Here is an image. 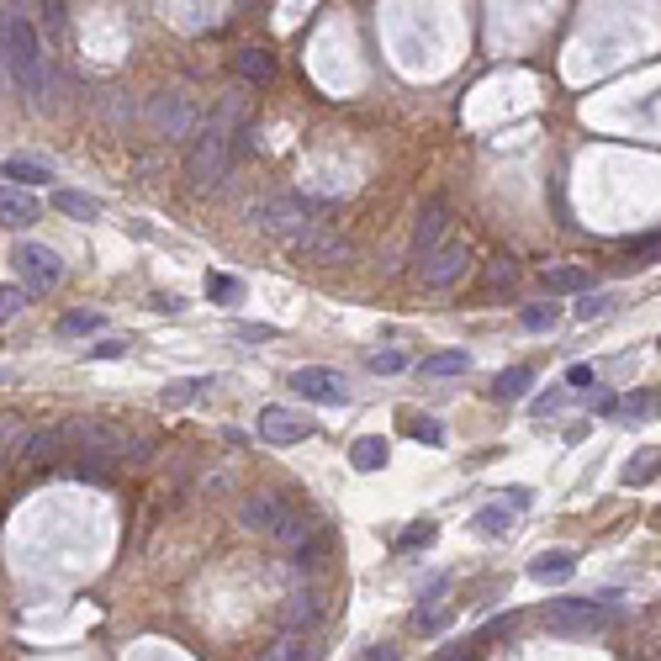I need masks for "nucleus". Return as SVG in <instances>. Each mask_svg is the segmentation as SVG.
I'll return each mask as SVG.
<instances>
[{
	"instance_id": "obj_1",
	"label": "nucleus",
	"mask_w": 661,
	"mask_h": 661,
	"mask_svg": "<svg viewBox=\"0 0 661 661\" xmlns=\"http://www.w3.org/2000/svg\"><path fill=\"white\" fill-rule=\"evenodd\" d=\"M249 143V117H244V96H228L223 106L212 112V122L201 127V138L191 143V159H186V175L196 186H223L238 149Z\"/></svg>"
},
{
	"instance_id": "obj_2",
	"label": "nucleus",
	"mask_w": 661,
	"mask_h": 661,
	"mask_svg": "<svg viewBox=\"0 0 661 661\" xmlns=\"http://www.w3.org/2000/svg\"><path fill=\"white\" fill-rule=\"evenodd\" d=\"M6 75L16 80V90H22L32 106H48L43 48H38V32H32L27 22H11V27H6Z\"/></svg>"
},
{
	"instance_id": "obj_3",
	"label": "nucleus",
	"mask_w": 661,
	"mask_h": 661,
	"mask_svg": "<svg viewBox=\"0 0 661 661\" xmlns=\"http://www.w3.org/2000/svg\"><path fill=\"white\" fill-rule=\"evenodd\" d=\"M624 619L619 603H593V598H561V603H550V614H545V630L550 635H561V640H577V635H603V630H614V624Z\"/></svg>"
},
{
	"instance_id": "obj_4",
	"label": "nucleus",
	"mask_w": 661,
	"mask_h": 661,
	"mask_svg": "<svg viewBox=\"0 0 661 661\" xmlns=\"http://www.w3.org/2000/svg\"><path fill=\"white\" fill-rule=\"evenodd\" d=\"M143 127H149L154 138H164V143H180V138H191V133H196V101H191L180 85H170V90H154V96H149V106H143Z\"/></svg>"
},
{
	"instance_id": "obj_5",
	"label": "nucleus",
	"mask_w": 661,
	"mask_h": 661,
	"mask_svg": "<svg viewBox=\"0 0 661 661\" xmlns=\"http://www.w3.org/2000/svg\"><path fill=\"white\" fill-rule=\"evenodd\" d=\"M307 201L302 196H265V201H254L249 207V223L260 228V233H291V238H302L312 223H307Z\"/></svg>"
},
{
	"instance_id": "obj_6",
	"label": "nucleus",
	"mask_w": 661,
	"mask_h": 661,
	"mask_svg": "<svg viewBox=\"0 0 661 661\" xmlns=\"http://www.w3.org/2000/svg\"><path fill=\"white\" fill-rule=\"evenodd\" d=\"M11 265L22 270V281H27L22 291H53V286H59V275H64L59 254H53V249H43V244H16Z\"/></svg>"
},
{
	"instance_id": "obj_7",
	"label": "nucleus",
	"mask_w": 661,
	"mask_h": 661,
	"mask_svg": "<svg viewBox=\"0 0 661 661\" xmlns=\"http://www.w3.org/2000/svg\"><path fill=\"white\" fill-rule=\"evenodd\" d=\"M466 265H471V249L466 244H439L424 265H418V281H424L429 291H445V286H455L466 275Z\"/></svg>"
},
{
	"instance_id": "obj_8",
	"label": "nucleus",
	"mask_w": 661,
	"mask_h": 661,
	"mask_svg": "<svg viewBox=\"0 0 661 661\" xmlns=\"http://www.w3.org/2000/svg\"><path fill=\"white\" fill-rule=\"evenodd\" d=\"M291 249H297V260H307V265H344L350 260V238H339V233H328V228H318L312 223L302 238H291Z\"/></svg>"
},
{
	"instance_id": "obj_9",
	"label": "nucleus",
	"mask_w": 661,
	"mask_h": 661,
	"mask_svg": "<svg viewBox=\"0 0 661 661\" xmlns=\"http://www.w3.org/2000/svg\"><path fill=\"white\" fill-rule=\"evenodd\" d=\"M291 392H297L302 402H344L350 397V387H344V376L339 371H328V365H302L297 376H291Z\"/></svg>"
},
{
	"instance_id": "obj_10",
	"label": "nucleus",
	"mask_w": 661,
	"mask_h": 661,
	"mask_svg": "<svg viewBox=\"0 0 661 661\" xmlns=\"http://www.w3.org/2000/svg\"><path fill=\"white\" fill-rule=\"evenodd\" d=\"M445 233H450V201H439V196H434L429 207L418 212V228H413V260L424 265L429 254L445 244Z\"/></svg>"
},
{
	"instance_id": "obj_11",
	"label": "nucleus",
	"mask_w": 661,
	"mask_h": 661,
	"mask_svg": "<svg viewBox=\"0 0 661 661\" xmlns=\"http://www.w3.org/2000/svg\"><path fill=\"white\" fill-rule=\"evenodd\" d=\"M254 434H260L265 445H297V439L312 434V424H307V418H297L291 408H265L260 424H254Z\"/></svg>"
},
{
	"instance_id": "obj_12",
	"label": "nucleus",
	"mask_w": 661,
	"mask_h": 661,
	"mask_svg": "<svg viewBox=\"0 0 661 661\" xmlns=\"http://www.w3.org/2000/svg\"><path fill=\"white\" fill-rule=\"evenodd\" d=\"M291 503L286 498H275V492H254V498L238 503V524L254 529V535H275V524H281V513Z\"/></svg>"
},
{
	"instance_id": "obj_13",
	"label": "nucleus",
	"mask_w": 661,
	"mask_h": 661,
	"mask_svg": "<svg viewBox=\"0 0 661 661\" xmlns=\"http://www.w3.org/2000/svg\"><path fill=\"white\" fill-rule=\"evenodd\" d=\"M38 223V201L16 186H0V228H27Z\"/></svg>"
},
{
	"instance_id": "obj_14",
	"label": "nucleus",
	"mask_w": 661,
	"mask_h": 661,
	"mask_svg": "<svg viewBox=\"0 0 661 661\" xmlns=\"http://www.w3.org/2000/svg\"><path fill=\"white\" fill-rule=\"evenodd\" d=\"M529 577L535 582H566V577H577V556L572 550H540V556L529 561Z\"/></svg>"
},
{
	"instance_id": "obj_15",
	"label": "nucleus",
	"mask_w": 661,
	"mask_h": 661,
	"mask_svg": "<svg viewBox=\"0 0 661 661\" xmlns=\"http://www.w3.org/2000/svg\"><path fill=\"white\" fill-rule=\"evenodd\" d=\"M233 69H238V80H249V85H270V80H275L270 48H238V53H233Z\"/></svg>"
},
{
	"instance_id": "obj_16",
	"label": "nucleus",
	"mask_w": 661,
	"mask_h": 661,
	"mask_svg": "<svg viewBox=\"0 0 661 661\" xmlns=\"http://www.w3.org/2000/svg\"><path fill=\"white\" fill-rule=\"evenodd\" d=\"M312 535H318V524H312L307 513L286 508V513H281V524H275V535H270V540H281L286 550H307V545H312Z\"/></svg>"
},
{
	"instance_id": "obj_17",
	"label": "nucleus",
	"mask_w": 661,
	"mask_h": 661,
	"mask_svg": "<svg viewBox=\"0 0 661 661\" xmlns=\"http://www.w3.org/2000/svg\"><path fill=\"white\" fill-rule=\"evenodd\" d=\"M471 529H476L482 540H503L508 529H513V508H508V503H487V508H476Z\"/></svg>"
},
{
	"instance_id": "obj_18",
	"label": "nucleus",
	"mask_w": 661,
	"mask_h": 661,
	"mask_svg": "<svg viewBox=\"0 0 661 661\" xmlns=\"http://www.w3.org/2000/svg\"><path fill=\"white\" fill-rule=\"evenodd\" d=\"M656 471H661V450H635L630 461H624L619 482L624 487H646V482H656Z\"/></svg>"
},
{
	"instance_id": "obj_19",
	"label": "nucleus",
	"mask_w": 661,
	"mask_h": 661,
	"mask_svg": "<svg viewBox=\"0 0 661 661\" xmlns=\"http://www.w3.org/2000/svg\"><path fill=\"white\" fill-rule=\"evenodd\" d=\"M350 466L355 471H381V466H387V439H381V434L355 439V445H350Z\"/></svg>"
},
{
	"instance_id": "obj_20",
	"label": "nucleus",
	"mask_w": 661,
	"mask_h": 661,
	"mask_svg": "<svg viewBox=\"0 0 661 661\" xmlns=\"http://www.w3.org/2000/svg\"><path fill=\"white\" fill-rule=\"evenodd\" d=\"M53 212H64V217H80V223H90V217H101V201L96 196H85V191H53Z\"/></svg>"
},
{
	"instance_id": "obj_21",
	"label": "nucleus",
	"mask_w": 661,
	"mask_h": 661,
	"mask_svg": "<svg viewBox=\"0 0 661 661\" xmlns=\"http://www.w3.org/2000/svg\"><path fill=\"white\" fill-rule=\"evenodd\" d=\"M260 661H312V646H307V635H291V630H281L265 646V656Z\"/></svg>"
},
{
	"instance_id": "obj_22",
	"label": "nucleus",
	"mask_w": 661,
	"mask_h": 661,
	"mask_svg": "<svg viewBox=\"0 0 661 661\" xmlns=\"http://www.w3.org/2000/svg\"><path fill=\"white\" fill-rule=\"evenodd\" d=\"M529 387H535V371H529V365H508V371L492 381V397H498V402H513V397H524Z\"/></svg>"
},
{
	"instance_id": "obj_23",
	"label": "nucleus",
	"mask_w": 661,
	"mask_h": 661,
	"mask_svg": "<svg viewBox=\"0 0 661 661\" xmlns=\"http://www.w3.org/2000/svg\"><path fill=\"white\" fill-rule=\"evenodd\" d=\"M429 381H439V376H461V371H471V355L466 350H439V355H429L424 365H418Z\"/></svg>"
},
{
	"instance_id": "obj_24",
	"label": "nucleus",
	"mask_w": 661,
	"mask_h": 661,
	"mask_svg": "<svg viewBox=\"0 0 661 661\" xmlns=\"http://www.w3.org/2000/svg\"><path fill=\"white\" fill-rule=\"evenodd\" d=\"M281 619H286V630L291 635H302L312 619H318V603H312V593H291L286 598V609H281Z\"/></svg>"
},
{
	"instance_id": "obj_25",
	"label": "nucleus",
	"mask_w": 661,
	"mask_h": 661,
	"mask_svg": "<svg viewBox=\"0 0 661 661\" xmlns=\"http://www.w3.org/2000/svg\"><path fill=\"white\" fill-rule=\"evenodd\" d=\"M545 291H550V297H566V291H587V270H577V265H556V270H545Z\"/></svg>"
},
{
	"instance_id": "obj_26",
	"label": "nucleus",
	"mask_w": 661,
	"mask_h": 661,
	"mask_svg": "<svg viewBox=\"0 0 661 661\" xmlns=\"http://www.w3.org/2000/svg\"><path fill=\"white\" fill-rule=\"evenodd\" d=\"M619 413H624V418H661V387L619 397Z\"/></svg>"
},
{
	"instance_id": "obj_27",
	"label": "nucleus",
	"mask_w": 661,
	"mask_h": 661,
	"mask_svg": "<svg viewBox=\"0 0 661 661\" xmlns=\"http://www.w3.org/2000/svg\"><path fill=\"white\" fill-rule=\"evenodd\" d=\"M59 429H38V434H32L27 439V466H48L53 461V455H59Z\"/></svg>"
},
{
	"instance_id": "obj_28",
	"label": "nucleus",
	"mask_w": 661,
	"mask_h": 661,
	"mask_svg": "<svg viewBox=\"0 0 661 661\" xmlns=\"http://www.w3.org/2000/svg\"><path fill=\"white\" fill-rule=\"evenodd\" d=\"M619 307L614 291H587V297L577 302V323H593V318H609V312Z\"/></svg>"
},
{
	"instance_id": "obj_29",
	"label": "nucleus",
	"mask_w": 661,
	"mask_h": 661,
	"mask_svg": "<svg viewBox=\"0 0 661 661\" xmlns=\"http://www.w3.org/2000/svg\"><path fill=\"white\" fill-rule=\"evenodd\" d=\"M556 318H561V307H550V302H529V307L519 312V328H529V334H545V328H556Z\"/></svg>"
},
{
	"instance_id": "obj_30",
	"label": "nucleus",
	"mask_w": 661,
	"mask_h": 661,
	"mask_svg": "<svg viewBox=\"0 0 661 661\" xmlns=\"http://www.w3.org/2000/svg\"><path fill=\"white\" fill-rule=\"evenodd\" d=\"M201 387H207V376H186V381H170V387L159 392V402H164V408H186V402H191V397H196Z\"/></svg>"
},
{
	"instance_id": "obj_31",
	"label": "nucleus",
	"mask_w": 661,
	"mask_h": 661,
	"mask_svg": "<svg viewBox=\"0 0 661 661\" xmlns=\"http://www.w3.org/2000/svg\"><path fill=\"white\" fill-rule=\"evenodd\" d=\"M207 297L223 302V307H233L238 297H244V281H238V275H207Z\"/></svg>"
},
{
	"instance_id": "obj_32",
	"label": "nucleus",
	"mask_w": 661,
	"mask_h": 661,
	"mask_svg": "<svg viewBox=\"0 0 661 661\" xmlns=\"http://www.w3.org/2000/svg\"><path fill=\"white\" fill-rule=\"evenodd\" d=\"M96 328H101V312H64V318H59V334H64V339L96 334Z\"/></svg>"
},
{
	"instance_id": "obj_33",
	"label": "nucleus",
	"mask_w": 661,
	"mask_h": 661,
	"mask_svg": "<svg viewBox=\"0 0 661 661\" xmlns=\"http://www.w3.org/2000/svg\"><path fill=\"white\" fill-rule=\"evenodd\" d=\"M6 180H22V186H32V180H48V164H32V159H6V170H0Z\"/></svg>"
},
{
	"instance_id": "obj_34",
	"label": "nucleus",
	"mask_w": 661,
	"mask_h": 661,
	"mask_svg": "<svg viewBox=\"0 0 661 661\" xmlns=\"http://www.w3.org/2000/svg\"><path fill=\"white\" fill-rule=\"evenodd\" d=\"M450 619H455L450 609H418V614H413V630H418V635H439Z\"/></svg>"
},
{
	"instance_id": "obj_35",
	"label": "nucleus",
	"mask_w": 661,
	"mask_h": 661,
	"mask_svg": "<svg viewBox=\"0 0 661 661\" xmlns=\"http://www.w3.org/2000/svg\"><path fill=\"white\" fill-rule=\"evenodd\" d=\"M22 307H27V291L22 286H0V328H6Z\"/></svg>"
},
{
	"instance_id": "obj_36",
	"label": "nucleus",
	"mask_w": 661,
	"mask_h": 661,
	"mask_svg": "<svg viewBox=\"0 0 661 661\" xmlns=\"http://www.w3.org/2000/svg\"><path fill=\"white\" fill-rule=\"evenodd\" d=\"M413 439L418 445H445V424H439V418H413Z\"/></svg>"
},
{
	"instance_id": "obj_37",
	"label": "nucleus",
	"mask_w": 661,
	"mask_h": 661,
	"mask_svg": "<svg viewBox=\"0 0 661 661\" xmlns=\"http://www.w3.org/2000/svg\"><path fill=\"white\" fill-rule=\"evenodd\" d=\"M16 439H22V418L16 413H0V461L16 450Z\"/></svg>"
},
{
	"instance_id": "obj_38",
	"label": "nucleus",
	"mask_w": 661,
	"mask_h": 661,
	"mask_svg": "<svg viewBox=\"0 0 661 661\" xmlns=\"http://www.w3.org/2000/svg\"><path fill=\"white\" fill-rule=\"evenodd\" d=\"M106 471H112V461H101V455H80V461H75L80 482H106Z\"/></svg>"
},
{
	"instance_id": "obj_39",
	"label": "nucleus",
	"mask_w": 661,
	"mask_h": 661,
	"mask_svg": "<svg viewBox=\"0 0 661 661\" xmlns=\"http://www.w3.org/2000/svg\"><path fill=\"white\" fill-rule=\"evenodd\" d=\"M513 281H519V265H513V260H492V265H487V291L513 286Z\"/></svg>"
},
{
	"instance_id": "obj_40",
	"label": "nucleus",
	"mask_w": 661,
	"mask_h": 661,
	"mask_svg": "<svg viewBox=\"0 0 661 661\" xmlns=\"http://www.w3.org/2000/svg\"><path fill=\"white\" fill-rule=\"evenodd\" d=\"M402 365H408V360H402L397 350H376V355H371V371H376V376H397Z\"/></svg>"
},
{
	"instance_id": "obj_41",
	"label": "nucleus",
	"mask_w": 661,
	"mask_h": 661,
	"mask_svg": "<svg viewBox=\"0 0 661 661\" xmlns=\"http://www.w3.org/2000/svg\"><path fill=\"white\" fill-rule=\"evenodd\" d=\"M624 249H630L635 260H656V254H661V233H651V238H630Z\"/></svg>"
},
{
	"instance_id": "obj_42",
	"label": "nucleus",
	"mask_w": 661,
	"mask_h": 661,
	"mask_svg": "<svg viewBox=\"0 0 661 661\" xmlns=\"http://www.w3.org/2000/svg\"><path fill=\"white\" fill-rule=\"evenodd\" d=\"M233 334H238V339H249V344H265V339H275V328H270V323H238Z\"/></svg>"
},
{
	"instance_id": "obj_43",
	"label": "nucleus",
	"mask_w": 661,
	"mask_h": 661,
	"mask_svg": "<svg viewBox=\"0 0 661 661\" xmlns=\"http://www.w3.org/2000/svg\"><path fill=\"white\" fill-rule=\"evenodd\" d=\"M149 455H154V439L143 434V439H133V445H127V466H143Z\"/></svg>"
},
{
	"instance_id": "obj_44",
	"label": "nucleus",
	"mask_w": 661,
	"mask_h": 661,
	"mask_svg": "<svg viewBox=\"0 0 661 661\" xmlns=\"http://www.w3.org/2000/svg\"><path fill=\"white\" fill-rule=\"evenodd\" d=\"M434 535H439V529H434V524H413V529H408V535H402V545H429Z\"/></svg>"
},
{
	"instance_id": "obj_45",
	"label": "nucleus",
	"mask_w": 661,
	"mask_h": 661,
	"mask_svg": "<svg viewBox=\"0 0 661 661\" xmlns=\"http://www.w3.org/2000/svg\"><path fill=\"white\" fill-rule=\"evenodd\" d=\"M90 355H96V360H117V355H127V344H122V339H101Z\"/></svg>"
},
{
	"instance_id": "obj_46",
	"label": "nucleus",
	"mask_w": 661,
	"mask_h": 661,
	"mask_svg": "<svg viewBox=\"0 0 661 661\" xmlns=\"http://www.w3.org/2000/svg\"><path fill=\"white\" fill-rule=\"evenodd\" d=\"M566 381H572V387H593V365H572V371H566Z\"/></svg>"
},
{
	"instance_id": "obj_47",
	"label": "nucleus",
	"mask_w": 661,
	"mask_h": 661,
	"mask_svg": "<svg viewBox=\"0 0 661 661\" xmlns=\"http://www.w3.org/2000/svg\"><path fill=\"white\" fill-rule=\"evenodd\" d=\"M593 413H598V418H614V413H619V397H614V392H603V397L593 402Z\"/></svg>"
},
{
	"instance_id": "obj_48",
	"label": "nucleus",
	"mask_w": 661,
	"mask_h": 661,
	"mask_svg": "<svg viewBox=\"0 0 661 661\" xmlns=\"http://www.w3.org/2000/svg\"><path fill=\"white\" fill-rule=\"evenodd\" d=\"M6 27H11V22L0 16V75H6Z\"/></svg>"
},
{
	"instance_id": "obj_49",
	"label": "nucleus",
	"mask_w": 661,
	"mask_h": 661,
	"mask_svg": "<svg viewBox=\"0 0 661 661\" xmlns=\"http://www.w3.org/2000/svg\"><path fill=\"white\" fill-rule=\"evenodd\" d=\"M365 661H397V651H392V646H376V651L365 656Z\"/></svg>"
},
{
	"instance_id": "obj_50",
	"label": "nucleus",
	"mask_w": 661,
	"mask_h": 661,
	"mask_svg": "<svg viewBox=\"0 0 661 661\" xmlns=\"http://www.w3.org/2000/svg\"><path fill=\"white\" fill-rule=\"evenodd\" d=\"M656 529H661V508H656Z\"/></svg>"
},
{
	"instance_id": "obj_51",
	"label": "nucleus",
	"mask_w": 661,
	"mask_h": 661,
	"mask_svg": "<svg viewBox=\"0 0 661 661\" xmlns=\"http://www.w3.org/2000/svg\"><path fill=\"white\" fill-rule=\"evenodd\" d=\"M656 350H661V339H656Z\"/></svg>"
}]
</instances>
